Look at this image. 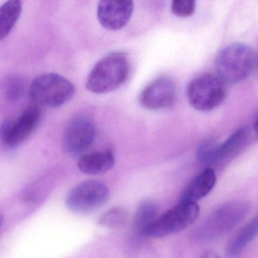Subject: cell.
I'll list each match as a JSON object with an SVG mask.
<instances>
[{
	"mask_svg": "<svg viewBox=\"0 0 258 258\" xmlns=\"http://www.w3.org/2000/svg\"><path fill=\"white\" fill-rule=\"evenodd\" d=\"M250 210V203L244 200L223 204L193 231L191 239L198 244H206L218 239L238 226Z\"/></svg>",
	"mask_w": 258,
	"mask_h": 258,
	"instance_id": "1",
	"label": "cell"
},
{
	"mask_svg": "<svg viewBox=\"0 0 258 258\" xmlns=\"http://www.w3.org/2000/svg\"><path fill=\"white\" fill-rule=\"evenodd\" d=\"M131 72L129 58L123 52H113L101 58L87 76L86 87L95 94H105L120 88Z\"/></svg>",
	"mask_w": 258,
	"mask_h": 258,
	"instance_id": "2",
	"label": "cell"
},
{
	"mask_svg": "<svg viewBox=\"0 0 258 258\" xmlns=\"http://www.w3.org/2000/svg\"><path fill=\"white\" fill-rule=\"evenodd\" d=\"M254 66V55L250 46L233 43L220 51L215 60V69L223 81L237 84L248 78Z\"/></svg>",
	"mask_w": 258,
	"mask_h": 258,
	"instance_id": "3",
	"label": "cell"
},
{
	"mask_svg": "<svg viewBox=\"0 0 258 258\" xmlns=\"http://www.w3.org/2000/svg\"><path fill=\"white\" fill-rule=\"evenodd\" d=\"M75 87L69 80L58 74L40 75L33 81L29 96L33 104L40 107L58 108L75 96Z\"/></svg>",
	"mask_w": 258,
	"mask_h": 258,
	"instance_id": "4",
	"label": "cell"
},
{
	"mask_svg": "<svg viewBox=\"0 0 258 258\" xmlns=\"http://www.w3.org/2000/svg\"><path fill=\"white\" fill-rule=\"evenodd\" d=\"M199 213L200 208L196 202L180 201L157 217L145 231L144 237L163 238L180 232L197 220Z\"/></svg>",
	"mask_w": 258,
	"mask_h": 258,
	"instance_id": "5",
	"label": "cell"
},
{
	"mask_svg": "<svg viewBox=\"0 0 258 258\" xmlns=\"http://www.w3.org/2000/svg\"><path fill=\"white\" fill-rule=\"evenodd\" d=\"M226 84L217 74H205L195 78L187 87L190 105L200 111L215 109L226 98Z\"/></svg>",
	"mask_w": 258,
	"mask_h": 258,
	"instance_id": "6",
	"label": "cell"
},
{
	"mask_svg": "<svg viewBox=\"0 0 258 258\" xmlns=\"http://www.w3.org/2000/svg\"><path fill=\"white\" fill-rule=\"evenodd\" d=\"M107 185L100 181L90 179L80 182L72 188L66 199V205L77 214H88L103 206L109 199Z\"/></svg>",
	"mask_w": 258,
	"mask_h": 258,
	"instance_id": "7",
	"label": "cell"
},
{
	"mask_svg": "<svg viewBox=\"0 0 258 258\" xmlns=\"http://www.w3.org/2000/svg\"><path fill=\"white\" fill-rule=\"evenodd\" d=\"M250 134V127L244 126L235 131L222 143L208 140L198 149V159L204 164L221 162L241 149L248 140Z\"/></svg>",
	"mask_w": 258,
	"mask_h": 258,
	"instance_id": "8",
	"label": "cell"
},
{
	"mask_svg": "<svg viewBox=\"0 0 258 258\" xmlns=\"http://www.w3.org/2000/svg\"><path fill=\"white\" fill-rule=\"evenodd\" d=\"M40 107L33 104L16 120H5L1 126L3 143L9 148L17 147L34 133L40 123Z\"/></svg>",
	"mask_w": 258,
	"mask_h": 258,
	"instance_id": "9",
	"label": "cell"
},
{
	"mask_svg": "<svg viewBox=\"0 0 258 258\" xmlns=\"http://www.w3.org/2000/svg\"><path fill=\"white\" fill-rule=\"evenodd\" d=\"M95 138L96 127L93 120L87 116H76L70 120L64 131V151L72 156H78L90 149Z\"/></svg>",
	"mask_w": 258,
	"mask_h": 258,
	"instance_id": "10",
	"label": "cell"
},
{
	"mask_svg": "<svg viewBox=\"0 0 258 258\" xmlns=\"http://www.w3.org/2000/svg\"><path fill=\"white\" fill-rule=\"evenodd\" d=\"M176 99V84L170 78L161 77L143 89L139 101L145 109L158 111L172 106Z\"/></svg>",
	"mask_w": 258,
	"mask_h": 258,
	"instance_id": "11",
	"label": "cell"
},
{
	"mask_svg": "<svg viewBox=\"0 0 258 258\" xmlns=\"http://www.w3.org/2000/svg\"><path fill=\"white\" fill-rule=\"evenodd\" d=\"M134 7V0H100L98 6V20L105 29L118 31L127 25Z\"/></svg>",
	"mask_w": 258,
	"mask_h": 258,
	"instance_id": "12",
	"label": "cell"
},
{
	"mask_svg": "<svg viewBox=\"0 0 258 258\" xmlns=\"http://www.w3.org/2000/svg\"><path fill=\"white\" fill-rule=\"evenodd\" d=\"M217 182V175L213 169L207 168L195 176L185 187L180 201L196 202L209 194Z\"/></svg>",
	"mask_w": 258,
	"mask_h": 258,
	"instance_id": "13",
	"label": "cell"
},
{
	"mask_svg": "<svg viewBox=\"0 0 258 258\" xmlns=\"http://www.w3.org/2000/svg\"><path fill=\"white\" fill-rule=\"evenodd\" d=\"M115 164V158L111 151L93 152L84 155L78 161V167L87 175H99L107 173Z\"/></svg>",
	"mask_w": 258,
	"mask_h": 258,
	"instance_id": "14",
	"label": "cell"
},
{
	"mask_svg": "<svg viewBox=\"0 0 258 258\" xmlns=\"http://www.w3.org/2000/svg\"><path fill=\"white\" fill-rule=\"evenodd\" d=\"M158 207L154 201L147 199L139 205L132 223L134 233L138 237H144L148 226L158 217Z\"/></svg>",
	"mask_w": 258,
	"mask_h": 258,
	"instance_id": "15",
	"label": "cell"
},
{
	"mask_svg": "<svg viewBox=\"0 0 258 258\" xmlns=\"http://www.w3.org/2000/svg\"><path fill=\"white\" fill-rule=\"evenodd\" d=\"M258 233V217L249 222L226 246V255L228 257L238 256L246 246L255 238Z\"/></svg>",
	"mask_w": 258,
	"mask_h": 258,
	"instance_id": "16",
	"label": "cell"
},
{
	"mask_svg": "<svg viewBox=\"0 0 258 258\" xmlns=\"http://www.w3.org/2000/svg\"><path fill=\"white\" fill-rule=\"evenodd\" d=\"M21 0H7L0 9V37H7L17 23L22 13Z\"/></svg>",
	"mask_w": 258,
	"mask_h": 258,
	"instance_id": "17",
	"label": "cell"
},
{
	"mask_svg": "<svg viewBox=\"0 0 258 258\" xmlns=\"http://www.w3.org/2000/svg\"><path fill=\"white\" fill-rule=\"evenodd\" d=\"M127 220V213L122 208H113L104 213L99 219V224L107 228H118Z\"/></svg>",
	"mask_w": 258,
	"mask_h": 258,
	"instance_id": "18",
	"label": "cell"
},
{
	"mask_svg": "<svg viewBox=\"0 0 258 258\" xmlns=\"http://www.w3.org/2000/svg\"><path fill=\"white\" fill-rule=\"evenodd\" d=\"M196 6V0H172V13L177 17L185 19L194 14Z\"/></svg>",
	"mask_w": 258,
	"mask_h": 258,
	"instance_id": "19",
	"label": "cell"
},
{
	"mask_svg": "<svg viewBox=\"0 0 258 258\" xmlns=\"http://www.w3.org/2000/svg\"><path fill=\"white\" fill-rule=\"evenodd\" d=\"M25 84L22 79L13 78L7 83L6 87V96L11 102H17L23 96Z\"/></svg>",
	"mask_w": 258,
	"mask_h": 258,
	"instance_id": "20",
	"label": "cell"
},
{
	"mask_svg": "<svg viewBox=\"0 0 258 258\" xmlns=\"http://www.w3.org/2000/svg\"><path fill=\"white\" fill-rule=\"evenodd\" d=\"M253 131H254L255 134L258 138V117L256 118L254 124H253Z\"/></svg>",
	"mask_w": 258,
	"mask_h": 258,
	"instance_id": "21",
	"label": "cell"
},
{
	"mask_svg": "<svg viewBox=\"0 0 258 258\" xmlns=\"http://www.w3.org/2000/svg\"><path fill=\"white\" fill-rule=\"evenodd\" d=\"M257 66H258V58H257Z\"/></svg>",
	"mask_w": 258,
	"mask_h": 258,
	"instance_id": "22",
	"label": "cell"
}]
</instances>
